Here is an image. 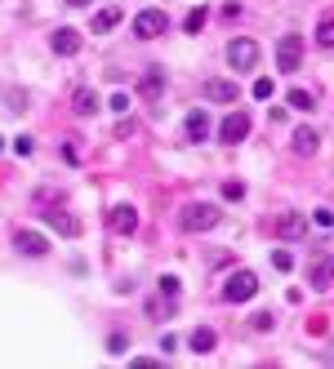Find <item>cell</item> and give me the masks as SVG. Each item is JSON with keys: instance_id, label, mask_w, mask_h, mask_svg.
I'll use <instances>...</instances> for the list:
<instances>
[{"instance_id": "1", "label": "cell", "mask_w": 334, "mask_h": 369, "mask_svg": "<svg viewBox=\"0 0 334 369\" xmlns=\"http://www.w3.org/2000/svg\"><path fill=\"white\" fill-rule=\"evenodd\" d=\"M259 294V276L254 272H232L223 280V303H249Z\"/></svg>"}, {"instance_id": "2", "label": "cell", "mask_w": 334, "mask_h": 369, "mask_svg": "<svg viewBox=\"0 0 334 369\" xmlns=\"http://www.w3.org/2000/svg\"><path fill=\"white\" fill-rule=\"evenodd\" d=\"M254 63H259V45L249 41V36L228 41V67L232 71H254Z\"/></svg>"}, {"instance_id": "3", "label": "cell", "mask_w": 334, "mask_h": 369, "mask_svg": "<svg viewBox=\"0 0 334 369\" xmlns=\"http://www.w3.org/2000/svg\"><path fill=\"white\" fill-rule=\"evenodd\" d=\"M219 218H223L219 205H201V201H196V205L183 209V227H187V231H214V227H219Z\"/></svg>"}, {"instance_id": "4", "label": "cell", "mask_w": 334, "mask_h": 369, "mask_svg": "<svg viewBox=\"0 0 334 369\" xmlns=\"http://www.w3.org/2000/svg\"><path fill=\"white\" fill-rule=\"evenodd\" d=\"M14 249L22 258H45L50 254V236H41V231H31V227H18L14 231Z\"/></svg>"}, {"instance_id": "5", "label": "cell", "mask_w": 334, "mask_h": 369, "mask_svg": "<svg viewBox=\"0 0 334 369\" xmlns=\"http://www.w3.org/2000/svg\"><path fill=\"white\" fill-rule=\"evenodd\" d=\"M299 63H303V41L299 36H281L277 41V67L290 76V71H299Z\"/></svg>"}, {"instance_id": "6", "label": "cell", "mask_w": 334, "mask_h": 369, "mask_svg": "<svg viewBox=\"0 0 334 369\" xmlns=\"http://www.w3.org/2000/svg\"><path fill=\"white\" fill-rule=\"evenodd\" d=\"M219 138H223V147L245 143V138H249V116H245V112H228V120L219 125Z\"/></svg>"}, {"instance_id": "7", "label": "cell", "mask_w": 334, "mask_h": 369, "mask_svg": "<svg viewBox=\"0 0 334 369\" xmlns=\"http://www.w3.org/2000/svg\"><path fill=\"white\" fill-rule=\"evenodd\" d=\"M165 27H170V18H165L161 9H143V14L134 18V36H138V41H152V36H161Z\"/></svg>"}, {"instance_id": "8", "label": "cell", "mask_w": 334, "mask_h": 369, "mask_svg": "<svg viewBox=\"0 0 334 369\" xmlns=\"http://www.w3.org/2000/svg\"><path fill=\"white\" fill-rule=\"evenodd\" d=\"M50 49H54V54H63V58L80 54V31H76V27H58V31L50 36Z\"/></svg>"}, {"instance_id": "9", "label": "cell", "mask_w": 334, "mask_h": 369, "mask_svg": "<svg viewBox=\"0 0 334 369\" xmlns=\"http://www.w3.org/2000/svg\"><path fill=\"white\" fill-rule=\"evenodd\" d=\"M112 231H116V236H134V231H138L134 205H116V209H112Z\"/></svg>"}, {"instance_id": "10", "label": "cell", "mask_w": 334, "mask_h": 369, "mask_svg": "<svg viewBox=\"0 0 334 369\" xmlns=\"http://www.w3.org/2000/svg\"><path fill=\"white\" fill-rule=\"evenodd\" d=\"M303 231H307V223H303L299 214H281V218H277V236H281V240H299Z\"/></svg>"}, {"instance_id": "11", "label": "cell", "mask_w": 334, "mask_h": 369, "mask_svg": "<svg viewBox=\"0 0 334 369\" xmlns=\"http://www.w3.org/2000/svg\"><path fill=\"white\" fill-rule=\"evenodd\" d=\"M50 227L58 231V236H80L76 214H67V209H54V214H50Z\"/></svg>"}, {"instance_id": "12", "label": "cell", "mask_w": 334, "mask_h": 369, "mask_svg": "<svg viewBox=\"0 0 334 369\" xmlns=\"http://www.w3.org/2000/svg\"><path fill=\"white\" fill-rule=\"evenodd\" d=\"M205 98H214V103H236V85L232 80H205Z\"/></svg>"}, {"instance_id": "13", "label": "cell", "mask_w": 334, "mask_h": 369, "mask_svg": "<svg viewBox=\"0 0 334 369\" xmlns=\"http://www.w3.org/2000/svg\"><path fill=\"white\" fill-rule=\"evenodd\" d=\"M183 129H187V138H192V143H205V138H210V116H205V112H192Z\"/></svg>"}, {"instance_id": "14", "label": "cell", "mask_w": 334, "mask_h": 369, "mask_svg": "<svg viewBox=\"0 0 334 369\" xmlns=\"http://www.w3.org/2000/svg\"><path fill=\"white\" fill-rule=\"evenodd\" d=\"M317 129H307V125H299V129H294V152H299V156H317Z\"/></svg>"}, {"instance_id": "15", "label": "cell", "mask_w": 334, "mask_h": 369, "mask_svg": "<svg viewBox=\"0 0 334 369\" xmlns=\"http://www.w3.org/2000/svg\"><path fill=\"white\" fill-rule=\"evenodd\" d=\"M214 347H219V334H214L210 325H201V329H192V352H201V356H210Z\"/></svg>"}, {"instance_id": "16", "label": "cell", "mask_w": 334, "mask_h": 369, "mask_svg": "<svg viewBox=\"0 0 334 369\" xmlns=\"http://www.w3.org/2000/svg\"><path fill=\"white\" fill-rule=\"evenodd\" d=\"M334 280V258H317L312 263V289H330Z\"/></svg>"}, {"instance_id": "17", "label": "cell", "mask_w": 334, "mask_h": 369, "mask_svg": "<svg viewBox=\"0 0 334 369\" xmlns=\"http://www.w3.org/2000/svg\"><path fill=\"white\" fill-rule=\"evenodd\" d=\"M71 107H76V116H94V112H99V94H94V89H76V94H71Z\"/></svg>"}, {"instance_id": "18", "label": "cell", "mask_w": 334, "mask_h": 369, "mask_svg": "<svg viewBox=\"0 0 334 369\" xmlns=\"http://www.w3.org/2000/svg\"><path fill=\"white\" fill-rule=\"evenodd\" d=\"M116 22H121V9H116V5H107V9H99V14H94V22H89V27L103 36V31H112Z\"/></svg>"}, {"instance_id": "19", "label": "cell", "mask_w": 334, "mask_h": 369, "mask_svg": "<svg viewBox=\"0 0 334 369\" xmlns=\"http://www.w3.org/2000/svg\"><path fill=\"white\" fill-rule=\"evenodd\" d=\"M138 89H143V98H161V89H165V71H147Z\"/></svg>"}, {"instance_id": "20", "label": "cell", "mask_w": 334, "mask_h": 369, "mask_svg": "<svg viewBox=\"0 0 334 369\" xmlns=\"http://www.w3.org/2000/svg\"><path fill=\"white\" fill-rule=\"evenodd\" d=\"M290 107H294V112H312V107H317V98L307 94V89H290Z\"/></svg>"}, {"instance_id": "21", "label": "cell", "mask_w": 334, "mask_h": 369, "mask_svg": "<svg viewBox=\"0 0 334 369\" xmlns=\"http://www.w3.org/2000/svg\"><path fill=\"white\" fill-rule=\"evenodd\" d=\"M317 45H321V49H334V18H321V27H317Z\"/></svg>"}, {"instance_id": "22", "label": "cell", "mask_w": 334, "mask_h": 369, "mask_svg": "<svg viewBox=\"0 0 334 369\" xmlns=\"http://www.w3.org/2000/svg\"><path fill=\"white\" fill-rule=\"evenodd\" d=\"M201 27H205V9H201V5H196V9H192V14H187V18H183V31H187V36H196Z\"/></svg>"}, {"instance_id": "23", "label": "cell", "mask_w": 334, "mask_h": 369, "mask_svg": "<svg viewBox=\"0 0 334 369\" xmlns=\"http://www.w3.org/2000/svg\"><path fill=\"white\" fill-rule=\"evenodd\" d=\"M272 267H277V272H294V254L290 249H272Z\"/></svg>"}, {"instance_id": "24", "label": "cell", "mask_w": 334, "mask_h": 369, "mask_svg": "<svg viewBox=\"0 0 334 369\" xmlns=\"http://www.w3.org/2000/svg\"><path fill=\"white\" fill-rule=\"evenodd\" d=\"M223 196H228V201L236 205V201H245V182L241 178H232V182H223Z\"/></svg>"}, {"instance_id": "25", "label": "cell", "mask_w": 334, "mask_h": 369, "mask_svg": "<svg viewBox=\"0 0 334 369\" xmlns=\"http://www.w3.org/2000/svg\"><path fill=\"white\" fill-rule=\"evenodd\" d=\"M272 94H277V85H272L268 76H263V80H254V98H259V103H268Z\"/></svg>"}, {"instance_id": "26", "label": "cell", "mask_w": 334, "mask_h": 369, "mask_svg": "<svg viewBox=\"0 0 334 369\" xmlns=\"http://www.w3.org/2000/svg\"><path fill=\"white\" fill-rule=\"evenodd\" d=\"M112 112H116V116L129 112V94H112Z\"/></svg>"}, {"instance_id": "27", "label": "cell", "mask_w": 334, "mask_h": 369, "mask_svg": "<svg viewBox=\"0 0 334 369\" xmlns=\"http://www.w3.org/2000/svg\"><path fill=\"white\" fill-rule=\"evenodd\" d=\"M178 289H183V285H178V276H161V294H170V298H174Z\"/></svg>"}, {"instance_id": "28", "label": "cell", "mask_w": 334, "mask_h": 369, "mask_svg": "<svg viewBox=\"0 0 334 369\" xmlns=\"http://www.w3.org/2000/svg\"><path fill=\"white\" fill-rule=\"evenodd\" d=\"M63 161H67V165H80V152H76V143H63Z\"/></svg>"}, {"instance_id": "29", "label": "cell", "mask_w": 334, "mask_h": 369, "mask_svg": "<svg viewBox=\"0 0 334 369\" xmlns=\"http://www.w3.org/2000/svg\"><path fill=\"white\" fill-rule=\"evenodd\" d=\"M312 223H317V227H334V214H330V209H317Z\"/></svg>"}, {"instance_id": "30", "label": "cell", "mask_w": 334, "mask_h": 369, "mask_svg": "<svg viewBox=\"0 0 334 369\" xmlns=\"http://www.w3.org/2000/svg\"><path fill=\"white\" fill-rule=\"evenodd\" d=\"M125 347H129L125 334H112V338H107V352H125Z\"/></svg>"}, {"instance_id": "31", "label": "cell", "mask_w": 334, "mask_h": 369, "mask_svg": "<svg viewBox=\"0 0 334 369\" xmlns=\"http://www.w3.org/2000/svg\"><path fill=\"white\" fill-rule=\"evenodd\" d=\"M14 152H18V156H31V152H36V143H31V138H27V133H22V138H18V143H14Z\"/></svg>"}, {"instance_id": "32", "label": "cell", "mask_w": 334, "mask_h": 369, "mask_svg": "<svg viewBox=\"0 0 334 369\" xmlns=\"http://www.w3.org/2000/svg\"><path fill=\"white\" fill-rule=\"evenodd\" d=\"M249 325H254V329H272V316H268V312H259V316H254Z\"/></svg>"}, {"instance_id": "33", "label": "cell", "mask_w": 334, "mask_h": 369, "mask_svg": "<svg viewBox=\"0 0 334 369\" xmlns=\"http://www.w3.org/2000/svg\"><path fill=\"white\" fill-rule=\"evenodd\" d=\"M67 5H71V9H85V5H89V0H67Z\"/></svg>"}, {"instance_id": "34", "label": "cell", "mask_w": 334, "mask_h": 369, "mask_svg": "<svg viewBox=\"0 0 334 369\" xmlns=\"http://www.w3.org/2000/svg\"><path fill=\"white\" fill-rule=\"evenodd\" d=\"M0 152H5V143H0Z\"/></svg>"}]
</instances>
